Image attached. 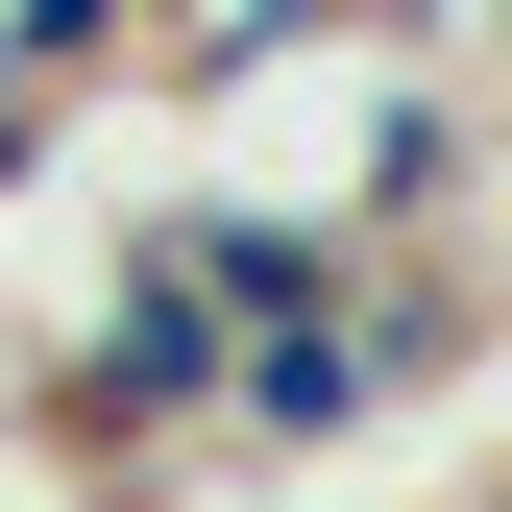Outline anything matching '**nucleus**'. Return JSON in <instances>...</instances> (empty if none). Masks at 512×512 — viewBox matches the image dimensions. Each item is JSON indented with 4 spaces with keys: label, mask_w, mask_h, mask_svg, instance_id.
Returning a JSON list of instances; mask_svg holds the SVG:
<instances>
[{
    "label": "nucleus",
    "mask_w": 512,
    "mask_h": 512,
    "mask_svg": "<svg viewBox=\"0 0 512 512\" xmlns=\"http://www.w3.org/2000/svg\"><path fill=\"white\" fill-rule=\"evenodd\" d=\"M464 49H488V98H512V0H488V25H464Z\"/></svg>",
    "instance_id": "nucleus-4"
},
{
    "label": "nucleus",
    "mask_w": 512,
    "mask_h": 512,
    "mask_svg": "<svg viewBox=\"0 0 512 512\" xmlns=\"http://www.w3.org/2000/svg\"><path fill=\"white\" fill-rule=\"evenodd\" d=\"M147 25H171V0H0V49H25V74H49V98H98V74H122V49H147Z\"/></svg>",
    "instance_id": "nucleus-1"
},
{
    "label": "nucleus",
    "mask_w": 512,
    "mask_h": 512,
    "mask_svg": "<svg viewBox=\"0 0 512 512\" xmlns=\"http://www.w3.org/2000/svg\"><path fill=\"white\" fill-rule=\"evenodd\" d=\"M49 147H74V98H49L25 49H0V196H49Z\"/></svg>",
    "instance_id": "nucleus-2"
},
{
    "label": "nucleus",
    "mask_w": 512,
    "mask_h": 512,
    "mask_svg": "<svg viewBox=\"0 0 512 512\" xmlns=\"http://www.w3.org/2000/svg\"><path fill=\"white\" fill-rule=\"evenodd\" d=\"M439 269H464V293H488V317H512V196H488V244H439Z\"/></svg>",
    "instance_id": "nucleus-3"
}]
</instances>
